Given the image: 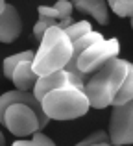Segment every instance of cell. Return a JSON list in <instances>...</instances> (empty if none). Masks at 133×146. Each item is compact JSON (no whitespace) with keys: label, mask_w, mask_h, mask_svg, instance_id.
<instances>
[{"label":"cell","mask_w":133,"mask_h":146,"mask_svg":"<svg viewBox=\"0 0 133 146\" xmlns=\"http://www.w3.org/2000/svg\"><path fill=\"white\" fill-rule=\"evenodd\" d=\"M128 65L130 61L120 59L118 56L107 59L98 70L87 78L83 91L87 94L89 106L94 109H105L111 106V100L115 93L118 91L124 76L128 74Z\"/></svg>","instance_id":"1"},{"label":"cell","mask_w":133,"mask_h":146,"mask_svg":"<svg viewBox=\"0 0 133 146\" xmlns=\"http://www.w3.org/2000/svg\"><path fill=\"white\" fill-rule=\"evenodd\" d=\"M133 100V63L128 65V74L124 76L122 83H120L118 91L115 93V96L111 100V106H120Z\"/></svg>","instance_id":"10"},{"label":"cell","mask_w":133,"mask_h":146,"mask_svg":"<svg viewBox=\"0 0 133 146\" xmlns=\"http://www.w3.org/2000/svg\"><path fill=\"white\" fill-rule=\"evenodd\" d=\"M107 6L118 17H133V0H107Z\"/></svg>","instance_id":"13"},{"label":"cell","mask_w":133,"mask_h":146,"mask_svg":"<svg viewBox=\"0 0 133 146\" xmlns=\"http://www.w3.org/2000/svg\"><path fill=\"white\" fill-rule=\"evenodd\" d=\"M41 107L46 117L54 120H74L89 111V100L81 87L78 85H63L52 89L41 98Z\"/></svg>","instance_id":"3"},{"label":"cell","mask_w":133,"mask_h":146,"mask_svg":"<svg viewBox=\"0 0 133 146\" xmlns=\"http://www.w3.org/2000/svg\"><path fill=\"white\" fill-rule=\"evenodd\" d=\"M22 32V21L17 7L6 4L4 11L0 13V43H13L19 39Z\"/></svg>","instance_id":"7"},{"label":"cell","mask_w":133,"mask_h":146,"mask_svg":"<svg viewBox=\"0 0 133 146\" xmlns=\"http://www.w3.org/2000/svg\"><path fill=\"white\" fill-rule=\"evenodd\" d=\"M70 2L79 13H89L100 24H107L109 22L107 2L105 0H70Z\"/></svg>","instance_id":"9"},{"label":"cell","mask_w":133,"mask_h":146,"mask_svg":"<svg viewBox=\"0 0 133 146\" xmlns=\"http://www.w3.org/2000/svg\"><path fill=\"white\" fill-rule=\"evenodd\" d=\"M4 7H6V0H0V13L4 11Z\"/></svg>","instance_id":"19"},{"label":"cell","mask_w":133,"mask_h":146,"mask_svg":"<svg viewBox=\"0 0 133 146\" xmlns=\"http://www.w3.org/2000/svg\"><path fill=\"white\" fill-rule=\"evenodd\" d=\"M15 146H33L32 144V141H15Z\"/></svg>","instance_id":"18"},{"label":"cell","mask_w":133,"mask_h":146,"mask_svg":"<svg viewBox=\"0 0 133 146\" xmlns=\"http://www.w3.org/2000/svg\"><path fill=\"white\" fill-rule=\"evenodd\" d=\"M72 9H74V6H72V2H68V0H58L56 6H52V7H48V6H39L37 7L39 15L52 17V19H56V21H61V19L70 17Z\"/></svg>","instance_id":"11"},{"label":"cell","mask_w":133,"mask_h":146,"mask_svg":"<svg viewBox=\"0 0 133 146\" xmlns=\"http://www.w3.org/2000/svg\"><path fill=\"white\" fill-rule=\"evenodd\" d=\"M33 54H35L33 50H24V52H19V54H13V56L6 57V59H4V76H6L7 80H11L13 68L24 59H33Z\"/></svg>","instance_id":"12"},{"label":"cell","mask_w":133,"mask_h":146,"mask_svg":"<svg viewBox=\"0 0 133 146\" xmlns=\"http://www.w3.org/2000/svg\"><path fill=\"white\" fill-rule=\"evenodd\" d=\"M37 78L39 76L32 68V59L21 61L13 68V74H11V82H13L15 89H21V91H32L35 82H37Z\"/></svg>","instance_id":"8"},{"label":"cell","mask_w":133,"mask_h":146,"mask_svg":"<svg viewBox=\"0 0 133 146\" xmlns=\"http://www.w3.org/2000/svg\"><path fill=\"white\" fill-rule=\"evenodd\" d=\"M32 144H33V146H52L54 143H52V139H48V137L44 135V133H41V129H39V131L33 133Z\"/></svg>","instance_id":"17"},{"label":"cell","mask_w":133,"mask_h":146,"mask_svg":"<svg viewBox=\"0 0 133 146\" xmlns=\"http://www.w3.org/2000/svg\"><path fill=\"white\" fill-rule=\"evenodd\" d=\"M107 144L111 143H109V135L105 131H96L79 143V146H107Z\"/></svg>","instance_id":"16"},{"label":"cell","mask_w":133,"mask_h":146,"mask_svg":"<svg viewBox=\"0 0 133 146\" xmlns=\"http://www.w3.org/2000/svg\"><path fill=\"white\" fill-rule=\"evenodd\" d=\"M109 143L115 146L133 144V100L113 106L109 122Z\"/></svg>","instance_id":"6"},{"label":"cell","mask_w":133,"mask_h":146,"mask_svg":"<svg viewBox=\"0 0 133 146\" xmlns=\"http://www.w3.org/2000/svg\"><path fill=\"white\" fill-rule=\"evenodd\" d=\"M2 122L9 133L15 137H30L35 131H39V117L37 113L24 102H13L4 109Z\"/></svg>","instance_id":"5"},{"label":"cell","mask_w":133,"mask_h":146,"mask_svg":"<svg viewBox=\"0 0 133 146\" xmlns=\"http://www.w3.org/2000/svg\"><path fill=\"white\" fill-rule=\"evenodd\" d=\"M58 24V21L52 17H44V15H39V21L35 22V26H33V37H35V41H41V37L44 35V32H46L50 26Z\"/></svg>","instance_id":"15"},{"label":"cell","mask_w":133,"mask_h":146,"mask_svg":"<svg viewBox=\"0 0 133 146\" xmlns=\"http://www.w3.org/2000/svg\"><path fill=\"white\" fill-rule=\"evenodd\" d=\"M120 52V43L118 39H102L93 43L91 46H87L83 52L78 54V57L74 59V65L70 68H67L70 74H74L79 82L85 83L87 78L93 74L94 70L102 67L107 59L116 57Z\"/></svg>","instance_id":"4"},{"label":"cell","mask_w":133,"mask_h":146,"mask_svg":"<svg viewBox=\"0 0 133 146\" xmlns=\"http://www.w3.org/2000/svg\"><path fill=\"white\" fill-rule=\"evenodd\" d=\"M39 43V50L33 54L32 59V68L37 76L50 74L67 67L72 54V41L68 39L65 30H61L58 24L50 26Z\"/></svg>","instance_id":"2"},{"label":"cell","mask_w":133,"mask_h":146,"mask_svg":"<svg viewBox=\"0 0 133 146\" xmlns=\"http://www.w3.org/2000/svg\"><path fill=\"white\" fill-rule=\"evenodd\" d=\"M4 143H6V139H4V133H2V131H0V146H2Z\"/></svg>","instance_id":"20"},{"label":"cell","mask_w":133,"mask_h":146,"mask_svg":"<svg viewBox=\"0 0 133 146\" xmlns=\"http://www.w3.org/2000/svg\"><path fill=\"white\" fill-rule=\"evenodd\" d=\"M87 32H91V22H87V21L72 22L70 26H67V28H65V33L68 35V39H70V41L79 39V37L85 35Z\"/></svg>","instance_id":"14"}]
</instances>
